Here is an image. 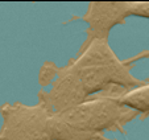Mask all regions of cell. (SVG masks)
Wrapping results in <instances>:
<instances>
[{
    "instance_id": "obj_1",
    "label": "cell",
    "mask_w": 149,
    "mask_h": 140,
    "mask_svg": "<svg viewBox=\"0 0 149 140\" xmlns=\"http://www.w3.org/2000/svg\"><path fill=\"white\" fill-rule=\"evenodd\" d=\"M136 111L124 110L119 101L98 98L62 110L49 119L52 140H95L102 131L128 122Z\"/></svg>"
},
{
    "instance_id": "obj_2",
    "label": "cell",
    "mask_w": 149,
    "mask_h": 140,
    "mask_svg": "<svg viewBox=\"0 0 149 140\" xmlns=\"http://www.w3.org/2000/svg\"><path fill=\"white\" fill-rule=\"evenodd\" d=\"M71 81L74 85L73 103L79 101V97L83 95L84 98L87 94L98 91L108 83L118 82L124 86L137 83L103 40H95L86 53L70 66L68 77L62 82Z\"/></svg>"
},
{
    "instance_id": "obj_3",
    "label": "cell",
    "mask_w": 149,
    "mask_h": 140,
    "mask_svg": "<svg viewBox=\"0 0 149 140\" xmlns=\"http://www.w3.org/2000/svg\"><path fill=\"white\" fill-rule=\"evenodd\" d=\"M0 140H52L49 112L44 108L9 107Z\"/></svg>"
},
{
    "instance_id": "obj_4",
    "label": "cell",
    "mask_w": 149,
    "mask_h": 140,
    "mask_svg": "<svg viewBox=\"0 0 149 140\" xmlns=\"http://www.w3.org/2000/svg\"><path fill=\"white\" fill-rule=\"evenodd\" d=\"M118 101L123 106L131 107L135 111L149 112V85L131 90Z\"/></svg>"
},
{
    "instance_id": "obj_5",
    "label": "cell",
    "mask_w": 149,
    "mask_h": 140,
    "mask_svg": "<svg viewBox=\"0 0 149 140\" xmlns=\"http://www.w3.org/2000/svg\"><path fill=\"white\" fill-rule=\"evenodd\" d=\"M127 13L149 17V3H125Z\"/></svg>"
}]
</instances>
